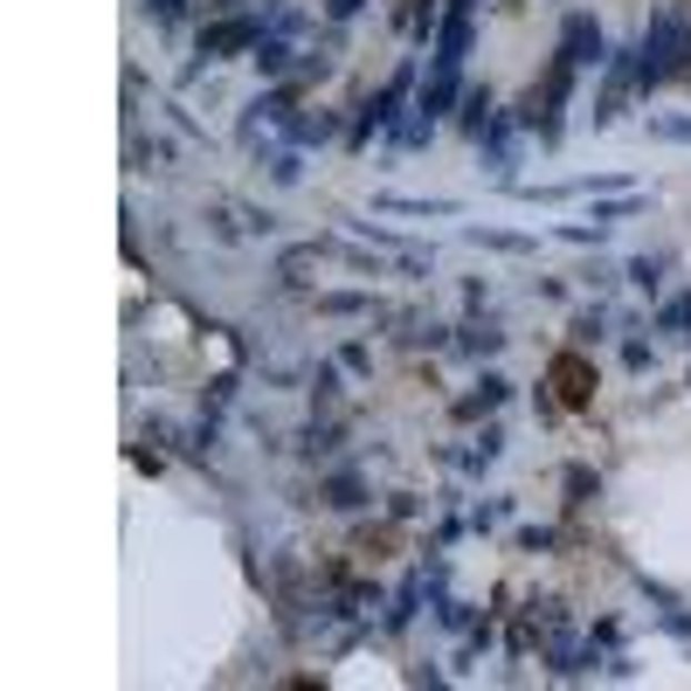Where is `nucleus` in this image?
Returning <instances> with one entry per match:
<instances>
[{
  "instance_id": "obj_3",
  "label": "nucleus",
  "mask_w": 691,
  "mask_h": 691,
  "mask_svg": "<svg viewBox=\"0 0 691 691\" xmlns=\"http://www.w3.org/2000/svg\"><path fill=\"white\" fill-rule=\"evenodd\" d=\"M560 56H568L574 70H602L609 62V42H602V28H594V14H568V28H560Z\"/></svg>"
},
{
  "instance_id": "obj_6",
  "label": "nucleus",
  "mask_w": 691,
  "mask_h": 691,
  "mask_svg": "<svg viewBox=\"0 0 691 691\" xmlns=\"http://www.w3.org/2000/svg\"><path fill=\"white\" fill-rule=\"evenodd\" d=\"M457 98H463V70H429V83H422V104H415V111L443 118V111H450Z\"/></svg>"
},
{
  "instance_id": "obj_8",
  "label": "nucleus",
  "mask_w": 691,
  "mask_h": 691,
  "mask_svg": "<svg viewBox=\"0 0 691 691\" xmlns=\"http://www.w3.org/2000/svg\"><path fill=\"white\" fill-rule=\"evenodd\" d=\"M326 505H332V512H360V505H367V491H360L353 470H339V478L326 484Z\"/></svg>"
},
{
  "instance_id": "obj_19",
  "label": "nucleus",
  "mask_w": 691,
  "mask_h": 691,
  "mask_svg": "<svg viewBox=\"0 0 691 691\" xmlns=\"http://www.w3.org/2000/svg\"><path fill=\"white\" fill-rule=\"evenodd\" d=\"M360 8H367V0H326V14H332V21H353Z\"/></svg>"
},
{
  "instance_id": "obj_4",
  "label": "nucleus",
  "mask_w": 691,
  "mask_h": 691,
  "mask_svg": "<svg viewBox=\"0 0 691 691\" xmlns=\"http://www.w3.org/2000/svg\"><path fill=\"white\" fill-rule=\"evenodd\" d=\"M463 56H470V8H450L443 14V36H435L429 70H463Z\"/></svg>"
},
{
  "instance_id": "obj_21",
  "label": "nucleus",
  "mask_w": 691,
  "mask_h": 691,
  "mask_svg": "<svg viewBox=\"0 0 691 691\" xmlns=\"http://www.w3.org/2000/svg\"><path fill=\"white\" fill-rule=\"evenodd\" d=\"M450 8H478V0H450Z\"/></svg>"
},
{
  "instance_id": "obj_17",
  "label": "nucleus",
  "mask_w": 691,
  "mask_h": 691,
  "mask_svg": "<svg viewBox=\"0 0 691 691\" xmlns=\"http://www.w3.org/2000/svg\"><path fill=\"white\" fill-rule=\"evenodd\" d=\"M678 326H691V298H671L664 304V332H678Z\"/></svg>"
},
{
  "instance_id": "obj_16",
  "label": "nucleus",
  "mask_w": 691,
  "mask_h": 691,
  "mask_svg": "<svg viewBox=\"0 0 691 691\" xmlns=\"http://www.w3.org/2000/svg\"><path fill=\"white\" fill-rule=\"evenodd\" d=\"M602 326H609L602 311H581V319H574V339H581V345H594V339H602Z\"/></svg>"
},
{
  "instance_id": "obj_9",
  "label": "nucleus",
  "mask_w": 691,
  "mask_h": 691,
  "mask_svg": "<svg viewBox=\"0 0 691 691\" xmlns=\"http://www.w3.org/2000/svg\"><path fill=\"white\" fill-rule=\"evenodd\" d=\"M505 394H512V388H505V381H498V373H484V388H478V394H463V401H457V415L470 422V415H484V408H498V401H505Z\"/></svg>"
},
{
  "instance_id": "obj_18",
  "label": "nucleus",
  "mask_w": 691,
  "mask_h": 691,
  "mask_svg": "<svg viewBox=\"0 0 691 691\" xmlns=\"http://www.w3.org/2000/svg\"><path fill=\"white\" fill-rule=\"evenodd\" d=\"M630 284H643V291L657 284V263H650V257H637V263H630Z\"/></svg>"
},
{
  "instance_id": "obj_14",
  "label": "nucleus",
  "mask_w": 691,
  "mask_h": 691,
  "mask_svg": "<svg viewBox=\"0 0 691 691\" xmlns=\"http://www.w3.org/2000/svg\"><path fill=\"white\" fill-rule=\"evenodd\" d=\"M498 443H505V435H498V429H484V435H478V450H470L463 463H470V470H484V463L498 457Z\"/></svg>"
},
{
  "instance_id": "obj_5",
  "label": "nucleus",
  "mask_w": 691,
  "mask_h": 691,
  "mask_svg": "<svg viewBox=\"0 0 691 691\" xmlns=\"http://www.w3.org/2000/svg\"><path fill=\"white\" fill-rule=\"evenodd\" d=\"M553 388H560V401H568V408H588L594 401V367L581 353H560L553 360Z\"/></svg>"
},
{
  "instance_id": "obj_1",
  "label": "nucleus",
  "mask_w": 691,
  "mask_h": 691,
  "mask_svg": "<svg viewBox=\"0 0 691 691\" xmlns=\"http://www.w3.org/2000/svg\"><path fill=\"white\" fill-rule=\"evenodd\" d=\"M643 77H637V90H657V83H671V77H691V21L678 14V8H664L650 21V36H643Z\"/></svg>"
},
{
  "instance_id": "obj_11",
  "label": "nucleus",
  "mask_w": 691,
  "mask_h": 691,
  "mask_svg": "<svg viewBox=\"0 0 691 691\" xmlns=\"http://www.w3.org/2000/svg\"><path fill=\"white\" fill-rule=\"evenodd\" d=\"M463 242H484V249H512V257H525L532 236H505V229H463Z\"/></svg>"
},
{
  "instance_id": "obj_7",
  "label": "nucleus",
  "mask_w": 691,
  "mask_h": 691,
  "mask_svg": "<svg viewBox=\"0 0 691 691\" xmlns=\"http://www.w3.org/2000/svg\"><path fill=\"white\" fill-rule=\"evenodd\" d=\"M284 132H291L298 146H326V139L339 132V118H332V111H304V118H291V124H284Z\"/></svg>"
},
{
  "instance_id": "obj_10",
  "label": "nucleus",
  "mask_w": 691,
  "mask_h": 691,
  "mask_svg": "<svg viewBox=\"0 0 691 691\" xmlns=\"http://www.w3.org/2000/svg\"><path fill=\"white\" fill-rule=\"evenodd\" d=\"M291 56H298V49H291L284 36H263V42H257V70H263V77H284Z\"/></svg>"
},
{
  "instance_id": "obj_15",
  "label": "nucleus",
  "mask_w": 691,
  "mask_h": 691,
  "mask_svg": "<svg viewBox=\"0 0 691 691\" xmlns=\"http://www.w3.org/2000/svg\"><path fill=\"white\" fill-rule=\"evenodd\" d=\"M650 132H657V139H684V146H691V118H650Z\"/></svg>"
},
{
  "instance_id": "obj_2",
  "label": "nucleus",
  "mask_w": 691,
  "mask_h": 691,
  "mask_svg": "<svg viewBox=\"0 0 691 691\" xmlns=\"http://www.w3.org/2000/svg\"><path fill=\"white\" fill-rule=\"evenodd\" d=\"M263 42V14H222L214 28H201V62H222L236 49H257Z\"/></svg>"
},
{
  "instance_id": "obj_12",
  "label": "nucleus",
  "mask_w": 691,
  "mask_h": 691,
  "mask_svg": "<svg viewBox=\"0 0 691 691\" xmlns=\"http://www.w3.org/2000/svg\"><path fill=\"white\" fill-rule=\"evenodd\" d=\"M319 311H332V319H353V311H373V298H360V291H332V298H319Z\"/></svg>"
},
{
  "instance_id": "obj_20",
  "label": "nucleus",
  "mask_w": 691,
  "mask_h": 691,
  "mask_svg": "<svg viewBox=\"0 0 691 691\" xmlns=\"http://www.w3.org/2000/svg\"><path fill=\"white\" fill-rule=\"evenodd\" d=\"M152 14H160V21H167V28H173V21H180V14H187V0H152Z\"/></svg>"
},
{
  "instance_id": "obj_13",
  "label": "nucleus",
  "mask_w": 691,
  "mask_h": 691,
  "mask_svg": "<svg viewBox=\"0 0 691 691\" xmlns=\"http://www.w3.org/2000/svg\"><path fill=\"white\" fill-rule=\"evenodd\" d=\"M505 345V332H491V326H463V353H498Z\"/></svg>"
}]
</instances>
